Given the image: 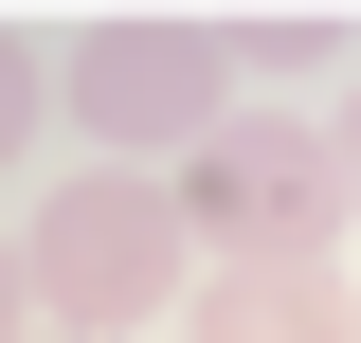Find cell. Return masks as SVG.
I'll return each mask as SVG.
<instances>
[{
	"instance_id": "cell-4",
	"label": "cell",
	"mask_w": 361,
	"mask_h": 343,
	"mask_svg": "<svg viewBox=\"0 0 361 343\" xmlns=\"http://www.w3.org/2000/svg\"><path fill=\"white\" fill-rule=\"evenodd\" d=\"M199 343H361V289L325 253H217L199 271Z\"/></svg>"
},
{
	"instance_id": "cell-7",
	"label": "cell",
	"mask_w": 361,
	"mask_h": 343,
	"mask_svg": "<svg viewBox=\"0 0 361 343\" xmlns=\"http://www.w3.org/2000/svg\"><path fill=\"white\" fill-rule=\"evenodd\" d=\"M0 343H37V253L0 235Z\"/></svg>"
},
{
	"instance_id": "cell-3",
	"label": "cell",
	"mask_w": 361,
	"mask_h": 343,
	"mask_svg": "<svg viewBox=\"0 0 361 343\" xmlns=\"http://www.w3.org/2000/svg\"><path fill=\"white\" fill-rule=\"evenodd\" d=\"M180 217H199V253H325L343 235V145L307 109H235L180 163Z\"/></svg>"
},
{
	"instance_id": "cell-1",
	"label": "cell",
	"mask_w": 361,
	"mask_h": 343,
	"mask_svg": "<svg viewBox=\"0 0 361 343\" xmlns=\"http://www.w3.org/2000/svg\"><path fill=\"white\" fill-rule=\"evenodd\" d=\"M18 253H37V325H54V343H127L145 307H180V289H199V217H180V181L90 163L73 199L18 235Z\"/></svg>"
},
{
	"instance_id": "cell-5",
	"label": "cell",
	"mask_w": 361,
	"mask_h": 343,
	"mask_svg": "<svg viewBox=\"0 0 361 343\" xmlns=\"http://www.w3.org/2000/svg\"><path fill=\"white\" fill-rule=\"evenodd\" d=\"M325 54H343V18H307V0H289V18H253V73H325Z\"/></svg>"
},
{
	"instance_id": "cell-6",
	"label": "cell",
	"mask_w": 361,
	"mask_h": 343,
	"mask_svg": "<svg viewBox=\"0 0 361 343\" xmlns=\"http://www.w3.org/2000/svg\"><path fill=\"white\" fill-rule=\"evenodd\" d=\"M37 109H54V90H37V54L0 37V163H18V145H37Z\"/></svg>"
},
{
	"instance_id": "cell-9",
	"label": "cell",
	"mask_w": 361,
	"mask_h": 343,
	"mask_svg": "<svg viewBox=\"0 0 361 343\" xmlns=\"http://www.w3.org/2000/svg\"><path fill=\"white\" fill-rule=\"evenodd\" d=\"M37 343H54V325H37Z\"/></svg>"
},
{
	"instance_id": "cell-8",
	"label": "cell",
	"mask_w": 361,
	"mask_h": 343,
	"mask_svg": "<svg viewBox=\"0 0 361 343\" xmlns=\"http://www.w3.org/2000/svg\"><path fill=\"white\" fill-rule=\"evenodd\" d=\"M325 145H343V217H361V109H325Z\"/></svg>"
},
{
	"instance_id": "cell-2",
	"label": "cell",
	"mask_w": 361,
	"mask_h": 343,
	"mask_svg": "<svg viewBox=\"0 0 361 343\" xmlns=\"http://www.w3.org/2000/svg\"><path fill=\"white\" fill-rule=\"evenodd\" d=\"M73 109H90V145L127 181H163V163H199L235 127V37L217 18H90L73 37Z\"/></svg>"
}]
</instances>
